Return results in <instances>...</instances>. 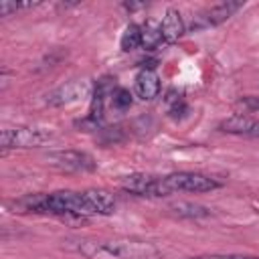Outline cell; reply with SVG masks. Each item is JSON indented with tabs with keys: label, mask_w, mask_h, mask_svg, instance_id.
<instances>
[{
	"label": "cell",
	"mask_w": 259,
	"mask_h": 259,
	"mask_svg": "<svg viewBox=\"0 0 259 259\" xmlns=\"http://www.w3.org/2000/svg\"><path fill=\"white\" fill-rule=\"evenodd\" d=\"M119 47L123 53L140 49L142 47V26L140 24H127L121 38H119Z\"/></svg>",
	"instance_id": "5bb4252c"
},
{
	"label": "cell",
	"mask_w": 259,
	"mask_h": 259,
	"mask_svg": "<svg viewBox=\"0 0 259 259\" xmlns=\"http://www.w3.org/2000/svg\"><path fill=\"white\" fill-rule=\"evenodd\" d=\"M83 192H85L89 204L93 206L95 217H97V214L107 217V214H113V212H115L117 202H115V196H113L111 192H107V190H103V188H89V190H83Z\"/></svg>",
	"instance_id": "8fae6325"
},
{
	"label": "cell",
	"mask_w": 259,
	"mask_h": 259,
	"mask_svg": "<svg viewBox=\"0 0 259 259\" xmlns=\"http://www.w3.org/2000/svg\"><path fill=\"white\" fill-rule=\"evenodd\" d=\"M166 103H168V113H170V117H174V119H182V117L188 113L186 101H184L182 95H178L176 91H168Z\"/></svg>",
	"instance_id": "2e32d148"
},
{
	"label": "cell",
	"mask_w": 259,
	"mask_h": 259,
	"mask_svg": "<svg viewBox=\"0 0 259 259\" xmlns=\"http://www.w3.org/2000/svg\"><path fill=\"white\" fill-rule=\"evenodd\" d=\"M121 188L134 196H148V198L168 196L162 176H152V174H130L121 180Z\"/></svg>",
	"instance_id": "8992f818"
},
{
	"label": "cell",
	"mask_w": 259,
	"mask_h": 259,
	"mask_svg": "<svg viewBox=\"0 0 259 259\" xmlns=\"http://www.w3.org/2000/svg\"><path fill=\"white\" fill-rule=\"evenodd\" d=\"M132 101H134V97H132L130 89H125V87H115L109 97V105L115 111H127L132 107Z\"/></svg>",
	"instance_id": "9a60e30c"
},
{
	"label": "cell",
	"mask_w": 259,
	"mask_h": 259,
	"mask_svg": "<svg viewBox=\"0 0 259 259\" xmlns=\"http://www.w3.org/2000/svg\"><path fill=\"white\" fill-rule=\"evenodd\" d=\"M188 259H259L257 255H239V253H210V255H194Z\"/></svg>",
	"instance_id": "ac0fdd59"
},
{
	"label": "cell",
	"mask_w": 259,
	"mask_h": 259,
	"mask_svg": "<svg viewBox=\"0 0 259 259\" xmlns=\"http://www.w3.org/2000/svg\"><path fill=\"white\" fill-rule=\"evenodd\" d=\"M168 210L178 217V219H206L210 217V208L198 202H190V200H176L168 206Z\"/></svg>",
	"instance_id": "7c38bea8"
},
{
	"label": "cell",
	"mask_w": 259,
	"mask_h": 259,
	"mask_svg": "<svg viewBox=\"0 0 259 259\" xmlns=\"http://www.w3.org/2000/svg\"><path fill=\"white\" fill-rule=\"evenodd\" d=\"M160 30H162V40L166 45H172L176 42L184 30H186V24L182 20V14L176 10V8H168L162 16V22H160Z\"/></svg>",
	"instance_id": "30bf717a"
},
{
	"label": "cell",
	"mask_w": 259,
	"mask_h": 259,
	"mask_svg": "<svg viewBox=\"0 0 259 259\" xmlns=\"http://www.w3.org/2000/svg\"><path fill=\"white\" fill-rule=\"evenodd\" d=\"M125 10H130V12H136V10H142V8H148V4L146 2H123L121 4Z\"/></svg>",
	"instance_id": "ffe728a7"
},
{
	"label": "cell",
	"mask_w": 259,
	"mask_h": 259,
	"mask_svg": "<svg viewBox=\"0 0 259 259\" xmlns=\"http://www.w3.org/2000/svg\"><path fill=\"white\" fill-rule=\"evenodd\" d=\"M93 89H95V85L89 79H71V81L55 87L53 91H49L45 101L51 107H63V105H71V103L91 97Z\"/></svg>",
	"instance_id": "277c9868"
},
{
	"label": "cell",
	"mask_w": 259,
	"mask_h": 259,
	"mask_svg": "<svg viewBox=\"0 0 259 259\" xmlns=\"http://www.w3.org/2000/svg\"><path fill=\"white\" fill-rule=\"evenodd\" d=\"M162 83L156 71L152 69H140L136 79H134V93L136 97H140L142 101H152L160 95Z\"/></svg>",
	"instance_id": "9c48e42d"
},
{
	"label": "cell",
	"mask_w": 259,
	"mask_h": 259,
	"mask_svg": "<svg viewBox=\"0 0 259 259\" xmlns=\"http://www.w3.org/2000/svg\"><path fill=\"white\" fill-rule=\"evenodd\" d=\"M32 6H36V4H32V2H8V0H4V2H0V16H10L12 12H18V10H24V8H32Z\"/></svg>",
	"instance_id": "e0dca14e"
},
{
	"label": "cell",
	"mask_w": 259,
	"mask_h": 259,
	"mask_svg": "<svg viewBox=\"0 0 259 259\" xmlns=\"http://www.w3.org/2000/svg\"><path fill=\"white\" fill-rule=\"evenodd\" d=\"M53 140V132L38 125H16V127H4L0 134V146L2 150L10 148H40Z\"/></svg>",
	"instance_id": "7a4b0ae2"
},
{
	"label": "cell",
	"mask_w": 259,
	"mask_h": 259,
	"mask_svg": "<svg viewBox=\"0 0 259 259\" xmlns=\"http://www.w3.org/2000/svg\"><path fill=\"white\" fill-rule=\"evenodd\" d=\"M162 42H164V40H162L160 22L148 20V22L142 26V49H146V51H154V49L160 47Z\"/></svg>",
	"instance_id": "4fadbf2b"
},
{
	"label": "cell",
	"mask_w": 259,
	"mask_h": 259,
	"mask_svg": "<svg viewBox=\"0 0 259 259\" xmlns=\"http://www.w3.org/2000/svg\"><path fill=\"white\" fill-rule=\"evenodd\" d=\"M245 6V2H233V0H227V2H219L214 6H208L204 10H200L194 18H192V24L190 28L192 30H202V28H208V26H217L225 20H229L237 10H241Z\"/></svg>",
	"instance_id": "52a82bcc"
},
{
	"label": "cell",
	"mask_w": 259,
	"mask_h": 259,
	"mask_svg": "<svg viewBox=\"0 0 259 259\" xmlns=\"http://www.w3.org/2000/svg\"><path fill=\"white\" fill-rule=\"evenodd\" d=\"M49 162L63 172H93L97 162L91 154L81 150H59L49 154Z\"/></svg>",
	"instance_id": "5b68a950"
},
{
	"label": "cell",
	"mask_w": 259,
	"mask_h": 259,
	"mask_svg": "<svg viewBox=\"0 0 259 259\" xmlns=\"http://www.w3.org/2000/svg\"><path fill=\"white\" fill-rule=\"evenodd\" d=\"M237 105L245 111V113H253V111H259V97L257 95H245L237 101Z\"/></svg>",
	"instance_id": "d6986e66"
},
{
	"label": "cell",
	"mask_w": 259,
	"mask_h": 259,
	"mask_svg": "<svg viewBox=\"0 0 259 259\" xmlns=\"http://www.w3.org/2000/svg\"><path fill=\"white\" fill-rule=\"evenodd\" d=\"M87 259H162V251L142 239H77L71 243Z\"/></svg>",
	"instance_id": "6da1fadb"
},
{
	"label": "cell",
	"mask_w": 259,
	"mask_h": 259,
	"mask_svg": "<svg viewBox=\"0 0 259 259\" xmlns=\"http://www.w3.org/2000/svg\"><path fill=\"white\" fill-rule=\"evenodd\" d=\"M162 182H164V188L168 194H174V192H210V190L221 188V182L217 178L202 174V172H188V170L166 174V176H162Z\"/></svg>",
	"instance_id": "3957f363"
},
{
	"label": "cell",
	"mask_w": 259,
	"mask_h": 259,
	"mask_svg": "<svg viewBox=\"0 0 259 259\" xmlns=\"http://www.w3.org/2000/svg\"><path fill=\"white\" fill-rule=\"evenodd\" d=\"M219 130L223 134L259 140V119L257 117H251V115H245V113H235V115L223 119L219 123Z\"/></svg>",
	"instance_id": "ba28073f"
}]
</instances>
